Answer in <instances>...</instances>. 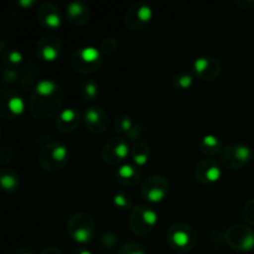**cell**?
Wrapping results in <instances>:
<instances>
[{"instance_id":"obj_1","label":"cell","mask_w":254,"mask_h":254,"mask_svg":"<svg viewBox=\"0 0 254 254\" xmlns=\"http://www.w3.org/2000/svg\"><path fill=\"white\" fill-rule=\"evenodd\" d=\"M64 101V89L62 87L54 94H39L32 91L29 101L30 113L35 119L47 121L61 113Z\"/></svg>"},{"instance_id":"obj_2","label":"cell","mask_w":254,"mask_h":254,"mask_svg":"<svg viewBox=\"0 0 254 254\" xmlns=\"http://www.w3.org/2000/svg\"><path fill=\"white\" fill-rule=\"evenodd\" d=\"M69 160V151L64 143L54 140L46 144L39 153V164L45 171L56 173L62 170Z\"/></svg>"},{"instance_id":"obj_3","label":"cell","mask_w":254,"mask_h":254,"mask_svg":"<svg viewBox=\"0 0 254 254\" xmlns=\"http://www.w3.org/2000/svg\"><path fill=\"white\" fill-rule=\"evenodd\" d=\"M67 235L77 243L91 242L96 233V222L91 215L86 212H76L68 218L66 225Z\"/></svg>"},{"instance_id":"obj_4","label":"cell","mask_w":254,"mask_h":254,"mask_svg":"<svg viewBox=\"0 0 254 254\" xmlns=\"http://www.w3.org/2000/svg\"><path fill=\"white\" fill-rule=\"evenodd\" d=\"M168 243L175 252L188 253L197 243V231L189 223H175L168 231Z\"/></svg>"},{"instance_id":"obj_5","label":"cell","mask_w":254,"mask_h":254,"mask_svg":"<svg viewBox=\"0 0 254 254\" xmlns=\"http://www.w3.org/2000/svg\"><path fill=\"white\" fill-rule=\"evenodd\" d=\"M69 64L77 73L92 74L101 69L103 59H102V54L99 50L87 46L77 49L72 54Z\"/></svg>"},{"instance_id":"obj_6","label":"cell","mask_w":254,"mask_h":254,"mask_svg":"<svg viewBox=\"0 0 254 254\" xmlns=\"http://www.w3.org/2000/svg\"><path fill=\"white\" fill-rule=\"evenodd\" d=\"M158 225V213L146 205L134 206L129 216V227L136 236H148Z\"/></svg>"},{"instance_id":"obj_7","label":"cell","mask_w":254,"mask_h":254,"mask_svg":"<svg viewBox=\"0 0 254 254\" xmlns=\"http://www.w3.org/2000/svg\"><path fill=\"white\" fill-rule=\"evenodd\" d=\"M227 245L236 252H251L254 250V231L250 226L236 223L225 233Z\"/></svg>"},{"instance_id":"obj_8","label":"cell","mask_w":254,"mask_h":254,"mask_svg":"<svg viewBox=\"0 0 254 254\" xmlns=\"http://www.w3.org/2000/svg\"><path fill=\"white\" fill-rule=\"evenodd\" d=\"M153 20V9L149 4L143 1L134 2L128 7L124 15V25L133 32L143 31Z\"/></svg>"},{"instance_id":"obj_9","label":"cell","mask_w":254,"mask_h":254,"mask_svg":"<svg viewBox=\"0 0 254 254\" xmlns=\"http://www.w3.org/2000/svg\"><path fill=\"white\" fill-rule=\"evenodd\" d=\"M252 159V149L243 143L233 141L222 151V161L231 170L243 169Z\"/></svg>"},{"instance_id":"obj_10","label":"cell","mask_w":254,"mask_h":254,"mask_svg":"<svg viewBox=\"0 0 254 254\" xmlns=\"http://www.w3.org/2000/svg\"><path fill=\"white\" fill-rule=\"evenodd\" d=\"M130 151L128 139L123 136H113L104 144L102 149V159L108 165H119L128 159Z\"/></svg>"},{"instance_id":"obj_11","label":"cell","mask_w":254,"mask_h":254,"mask_svg":"<svg viewBox=\"0 0 254 254\" xmlns=\"http://www.w3.org/2000/svg\"><path fill=\"white\" fill-rule=\"evenodd\" d=\"M170 191V183L163 175H153L141 185L140 195L143 200L150 203H159L166 198Z\"/></svg>"},{"instance_id":"obj_12","label":"cell","mask_w":254,"mask_h":254,"mask_svg":"<svg viewBox=\"0 0 254 254\" xmlns=\"http://www.w3.org/2000/svg\"><path fill=\"white\" fill-rule=\"evenodd\" d=\"M25 111V102L21 94L15 89L4 87L0 99V114L6 121H12L21 116Z\"/></svg>"},{"instance_id":"obj_13","label":"cell","mask_w":254,"mask_h":254,"mask_svg":"<svg viewBox=\"0 0 254 254\" xmlns=\"http://www.w3.org/2000/svg\"><path fill=\"white\" fill-rule=\"evenodd\" d=\"M35 50L40 60L45 62H55L61 56L64 42L61 37L56 35H47L37 41Z\"/></svg>"},{"instance_id":"obj_14","label":"cell","mask_w":254,"mask_h":254,"mask_svg":"<svg viewBox=\"0 0 254 254\" xmlns=\"http://www.w3.org/2000/svg\"><path fill=\"white\" fill-rule=\"evenodd\" d=\"M193 76L201 81H216L222 73V64L216 57L203 56L195 60L192 64Z\"/></svg>"},{"instance_id":"obj_15","label":"cell","mask_w":254,"mask_h":254,"mask_svg":"<svg viewBox=\"0 0 254 254\" xmlns=\"http://www.w3.org/2000/svg\"><path fill=\"white\" fill-rule=\"evenodd\" d=\"M83 123L89 133L102 134L108 128L109 116L102 107L91 106L84 112Z\"/></svg>"},{"instance_id":"obj_16","label":"cell","mask_w":254,"mask_h":254,"mask_svg":"<svg viewBox=\"0 0 254 254\" xmlns=\"http://www.w3.org/2000/svg\"><path fill=\"white\" fill-rule=\"evenodd\" d=\"M222 175V168L217 160L212 158L198 161L195 169V178L202 185H212L217 183Z\"/></svg>"},{"instance_id":"obj_17","label":"cell","mask_w":254,"mask_h":254,"mask_svg":"<svg viewBox=\"0 0 254 254\" xmlns=\"http://www.w3.org/2000/svg\"><path fill=\"white\" fill-rule=\"evenodd\" d=\"M36 17L41 26L46 30L56 31L62 26V14L54 2H42L37 9Z\"/></svg>"},{"instance_id":"obj_18","label":"cell","mask_w":254,"mask_h":254,"mask_svg":"<svg viewBox=\"0 0 254 254\" xmlns=\"http://www.w3.org/2000/svg\"><path fill=\"white\" fill-rule=\"evenodd\" d=\"M91 7L84 1H71L66 5V17L73 26H84L91 20Z\"/></svg>"},{"instance_id":"obj_19","label":"cell","mask_w":254,"mask_h":254,"mask_svg":"<svg viewBox=\"0 0 254 254\" xmlns=\"http://www.w3.org/2000/svg\"><path fill=\"white\" fill-rule=\"evenodd\" d=\"M140 168H138L134 164H123L119 166L114 173V178L119 185L124 188H134L141 181Z\"/></svg>"},{"instance_id":"obj_20","label":"cell","mask_w":254,"mask_h":254,"mask_svg":"<svg viewBox=\"0 0 254 254\" xmlns=\"http://www.w3.org/2000/svg\"><path fill=\"white\" fill-rule=\"evenodd\" d=\"M81 122V113L76 108H64L56 117V128L61 133L68 134L77 129Z\"/></svg>"},{"instance_id":"obj_21","label":"cell","mask_w":254,"mask_h":254,"mask_svg":"<svg viewBox=\"0 0 254 254\" xmlns=\"http://www.w3.org/2000/svg\"><path fill=\"white\" fill-rule=\"evenodd\" d=\"M198 150L207 158H215L218 154H222V143H221L220 138L212 135V134H208L198 141Z\"/></svg>"},{"instance_id":"obj_22","label":"cell","mask_w":254,"mask_h":254,"mask_svg":"<svg viewBox=\"0 0 254 254\" xmlns=\"http://www.w3.org/2000/svg\"><path fill=\"white\" fill-rule=\"evenodd\" d=\"M20 175L14 169L2 168L0 171V186L5 193H12L20 188Z\"/></svg>"},{"instance_id":"obj_23","label":"cell","mask_w":254,"mask_h":254,"mask_svg":"<svg viewBox=\"0 0 254 254\" xmlns=\"http://www.w3.org/2000/svg\"><path fill=\"white\" fill-rule=\"evenodd\" d=\"M130 155L131 159H133L134 165H136L138 168L145 166L146 164L149 163V160H150V146H149L145 141L134 144V146L131 148Z\"/></svg>"},{"instance_id":"obj_24","label":"cell","mask_w":254,"mask_h":254,"mask_svg":"<svg viewBox=\"0 0 254 254\" xmlns=\"http://www.w3.org/2000/svg\"><path fill=\"white\" fill-rule=\"evenodd\" d=\"M79 96L86 102H93L99 96V86L93 79H83L78 87Z\"/></svg>"},{"instance_id":"obj_25","label":"cell","mask_w":254,"mask_h":254,"mask_svg":"<svg viewBox=\"0 0 254 254\" xmlns=\"http://www.w3.org/2000/svg\"><path fill=\"white\" fill-rule=\"evenodd\" d=\"M22 60H24V57H22L21 52L15 49L4 50L1 52V61L4 64L5 68L19 69V67L22 64Z\"/></svg>"},{"instance_id":"obj_26","label":"cell","mask_w":254,"mask_h":254,"mask_svg":"<svg viewBox=\"0 0 254 254\" xmlns=\"http://www.w3.org/2000/svg\"><path fill=\"white\" fill-rule=\"evenodd\" d=\"M174 88L178 91H186L190 89L193 83V74L189 71H180L175 73V76L171 79Z\"/></svg>"},{"instance_id":"obj_27","label":"cell","mask_w":254,"mask_h":254,"mask_svg":"<svg viewBox=\"0 0 254 254\" xmlns=\"http://www.w3.org/2000/svg\"><path fill=\"white\" fill-rule=\"evenodd\" d=\"M134 126L133 119L127 114H119L116 119H114V129L117 133L122 134V135H128L129 131L131 130Z\"/></svg>"},{"instance_id":"obj_28","label":"cell","mask_w":254,"mask_h":254,"mask_svg":"<svg viewBox=\"0 0 254 254\" xmlns=\"http://www.w3.org/2000/svg\"><path fill=\"white\" fill-rule=\"evenodd\" d=\"M113 203L118 210L131 211L134 208L133 198L127 192H117L113 196Z\"/></svg>"},{"instance_id":"obj_29","label":"cell","mask_w":254,"mask_h":254,"mask_svg":"<svg viewBox=\"0 0 254 254\" xmlns=\"http://www.w3.org/2000/svg\"><path fill=\"white\" fill-rule=\"evenodd\" d=\"M146 136H148V129H146L141 123H134L133 128L129 131L127 138H128V141H135L136 144L141 143L143 139H145Z\"/></svg>"},{"instance_id":"obj_30","label":"cell","mask_w":254,"mask_h":254,"mask_svg":"<svg viewBox=\"0 0 254 254\" xmlns=\"http://www.w3.org/2000/svg\"><path fill=\"white\" fill-rule=\"evenodd\" d=\"M98 245H101L104 250H113L118 245V236L111 231L103 232L99 237Z\"/></svg>"},{"instance_id":"obj_31","label":"cell","mask_w":254,"mask_h":254,"mask_svg":"<svg viewBox=\"0 0 254 254\" xmlns=\"http://www.w3.org/2000/svg\"><path fill=\"white\" fill-rule=\"evenodd\" d=\"M119 42L116 37H106L99 45V51L103 55H112L118 50Z\"/></svg>"},{"instance_id":"obj_32","label":"cell","mask_w":254,"mask_h":254,"mask_svg":"<svg viewBox=\"0 0 254 254\" xmlns=\"http://www.w3.org/2000/svg\"><path fill=\"white\" fill-rule=\"evenodd\" d=\"M118 254H146L143 246L135 242H129L119 248Z\"/></svg>"},{"instance_id":"obj_33","label":"cell","mask_w":254,"mask_h":254,"mask_svg":"<svg viewBox=\"0 0 254 254\" xmlns=\"http://www.w3.org/2000/svg\"><path fill=\"white\" fill-rule=\"evenodd\" d=\"M19 77H20L19 69H9V68L2 69V73H1L2 83H5V84L16 83L17 79H19Z\"/></svg>"},{"instance_id":"obj_34","label":"cell","mask_w":254,"mask_h":254,"mask_svg":"<svg viewBox=\"0 0 254 254\" xmlns=\"http://www.w3.org/2000/svg\"><path fill=\"white\" fill-rule=\"evenodd\" d=\"M243 218L248 225L254 226V197L251 198L243 207Z\"/></svg>"},{"instance_id":"obj_35","label":"cell","mask_w":254,"mask_h":254,"mask_svg":"<svg viewBox=\"0 0 254 254\" xmlns=\"http://www.w3.org/2000/svg\"><path fill=\"white\" fill-rule=\"evenodd\" d=\"M12 160V153L10 150L9 146H6L5 144L0 145V164L1 165H6V164L11 163Z\"/></svg>"},{"instance_id":"obj_36","label":"cell","mask_w":254,"mask_h":254,"mask_svg":"<svg viewBox=\"0 0 254 254\" xmlns=\"http://www.w3.org/2000/svg\"><path fill=\"white\" fill-rule=\"evenodd\" d=\"M235 4L243 10L252 9L254 6V0H236Z\"/></svg>"},{"instance_id":"obj_37","label":"cell","mask_w":254,"mask_h":254,"mask_svg":"<svg viewBox=\"0 0 254 254\" xmlns=\"http://www.w3.org/2000/svg\"><path fill=\"white\" fill-rule=\"evenodd\" d=\"M17 5H19L20 7H22V9H29V7H32L35 5V1L34 0H20V1H17Z\"/></svg>"},{"instance_id":"obj_38","label":"cell","mask_w":254,"mask_h":254,"mask_svg":"<svg viewBox=\"0 0 254 254\" xmlns=\"http://www.w3.org/2000/svg\"><path fill=\"white\" fill-rule=\"evenodd\" d=\"M40 254H64L62 251H60L56 247H46L40 252Z\"/></svg>"},{"instance_id":"obj_39","label":"cell","mask_w":254,"mask_h":254,"mask_svg":"<svg viewBox=\"0 0 254 254\" xmlns=\"http://www.w3.org/2000/svg\"><path fill=\"white\" fill-rule=\"evenodd\" d=\"M15 254H35V253H34V250H32V248L20 247V248H17Z\"/></svg>"},{"instance_id":"obj_40","label":"cell","mask_w":254,"mask_h":254,"mask_svg":"<svg viewBox=\"0 0 254 254\" xmlns=\"http://www.w3.org/2000/svg\"><path fill=\"white\" fill-rule=\"evenodd\" d=\"M69 254H92L91 251H88L87 248L84 247H78V248H74Z\"/></svg>"}]
</instances>
